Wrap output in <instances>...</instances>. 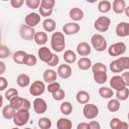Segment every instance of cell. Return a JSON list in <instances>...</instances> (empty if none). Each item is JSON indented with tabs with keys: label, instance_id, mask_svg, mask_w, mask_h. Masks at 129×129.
Here are the masks:
<instances>
[{
	"label": "cell",
	"instance_id": "cell-32",
	"mask_svg": "<svg viewBox=\"0 0 129 129\" xmlns=\"http://www.w3.org/2000/svg\"><path fill=\"white\" fill-rule=\"evenodd\" d=\"M63 58L67 62L72 63L75 61L76 55L74 51L71 50H68L64 52L63 54Z\"/></svg>",
	"mask_w": 129,
	"mask_h": 129
},
{
	"label": "cell",
	"instance_id": "cell-48",
	"mask_svg": "<svg viewBox=\"0 0 129 129\" xmlns=\"http://www.w3.org/2000/svg\"><path fill=\"white\" fill-rule=\"evenodd\" d=\"M24 3L23 0H11V5L15 8H19L21 7Z\"/></svg>",
	"mask_w": 129,
	"mask_h": 129
},
{
	"label": "cell",
	"instance_id": "cell-6",
	"mask_svg": "<svg viewBox=\"0 0 129 129\" xmlns=\"http://www.w3.org/2000/svg\"><path fill=\"white\" fill-rule=\"evenodd\" d=\"M110 23V19L104 16H101L95 22L94 27L95 29L100 32H105L108 30Z\"/></svg>",
	"mask_w": 129,
	"mask_h": 129
},
{
	"label": "cell",
	"instance_id": "cell-46",
	"mask_svg": "<svg viewBox=\"0 0 129 129\" xmlns=\"http://www.w3.org/2000/svg\"><path fill=\"white\" fill-rule=\"evenodd\" d=\"M60 89V85L57 82H54L48 85L47 87L48 91L50 93H54Z\"/></svg>",
	"mask_w": 129,
	"mask_h": 129
},
{
	"label": "cell",
	"instance_id": "cell-11",
	"mask_svg": "<svg viewBox=\"0 0 129 129\" xmlns=\"http://www.w3.org/2000/svg\"><path fill=\"white\" fill-rule=\"evenodd\" d=\"M110 85L112 88L117 91L122 90L125 88V83L119 76H113L110 80Z\"/></svg>",
	"mask_w": 129,
	"mask_h": 129
},
{
	"label": "cell",
	"instance_id": "cell-54",
	"mask_svg": "<svg viewBox=\"0 0 129 129\" xmlns=\"http://www.w3.org/2000/svg\"><path fill=\"white\" fill-rule=\"evenodd\" d=\"M0 64H1V70H0V74H2L5 71V69H6V67H5V64L1 61L0 62Z\"/></svg>",
	"mask_w": 129,
	"mask_h": 129
},
{
	"label": "cell",
	"instance_id": "cell-53",
	"mask_svg": "<svg viewBox=\"0 0 129 129\" xmlns=\"http://www.w3.org/2000/svg\"><path fill=\"white\" fill-rule=\"evenodd\" d=\"M78 129H90L89 124L86 122H81L77 126Z\"/></svg>",
	"mask_w": 129,
	"mask_h": 129
},
{
	"label": "cell",
	"instance_id": "cell-8",
	"mask_svg": "<svg viewBox=\"0 0 129 129\" xmlns=\"http://www.w3.org/2000/svg\"><path fill=\"white\" fill-rule=\"evenodd\" d=\"M20 36L26 40H32L35 34V30L26 25H23L19 30Z\"/></svg>",
	"mask_w": 129,
	"mask_h": 129
},
{
	"label": "cell",
	"instance_id": "cell-14",
	"mask_svg": "<svg viewBox=\"0 0 129 129\" xmlns=\"http://www.w3.org/2000/svg\"><path fill=\"white\" fill-rule=\"evenodd\" d=\"M80 26L76 23H69L63 27V31L67 35H72L78 33L80 30Z\"/></svg>",
	"mask_w": 129,
	"mask_h": 129
},
{
	"label": "cell",
	"instance_id": "cell-24",
	"mask_svg": "<svg viewBox=\"0 0 129 129\" xmlns=\"http://www.w3.org/2000/svg\"><path fill=\"white\" fill-rule=\"evenodd\" d=\"M70 16L73 20L79 21L83 17V12L80 9L75 8L70 11Z\"/></svg>",
	"mask_w": 129,
	"mask_h": 129
},
{
	"label": "cell",
	"instance_id": "cell-49",
	"mask_svg": "<svg viewBox=\"0 0 129 129\" xmlns=\"http://www.w3.org/2000/svg\"><path fill=\"white\" fill-rule=\"evenodd\" d=\"M121 78L125 83V86H129V72H126L123 73L122 74Z\"/></svg>",
	"mask_w": 129,
	"mask_h": 129
},
{
	"label": "cell",
	"instance_id": "cell-17",
	"mask_svg": "<svg viewBox=\"0 0 129 129\" xmlns=\"http://www.w3.org/2000/svg\"><path fill=\"white\" fill-rule=\"evenodd\" d=\"M57 73L59 77L63 79H67L70 77L72 74L71 67L66 64H62L59 66Z\"/></svg>",
	"mask_w": 129,
	"mask_h": 129
},
{
	"label": "cell",
	"instance_id": "cell-26",
	"mask_svg": "<svg viewBox=\"0 0 129 129\" xmlns=\"http://www.w3.org/2000/svg\"><path fill=\"white\" fill-rule=\"evenodd\" d=\"M35 42L39 45H43L47 41V34L43 32H38L34 35Z\"/></svg>",
	"mask_w": 129,
	"mask_h": 129
},
{
	"label": "cell",
	"instance_id": "cell-44",
	"mask_svg": "<svg viewBox=\"0 0 129 129\" xmlns=\"http://www.w3.org/2000/svg\"><path fill=\"white\" fill-rule=\"evenodd\" d=\"M27 6L31 9H36L39 5V0H26L25 1Z\"/></svg>",
	"mask_w": 129,
	"mask_h": 129
},
{
	"label": "cell",
	"instance_id": "cell-18",
	"mask_svg": "<svg viewBox=\"0 0 129 129\" xmlns=\"http://www.w3.org/2000/svg\"><path fill=\"white\" fill-rule=\"evenodd\" d=\"M77 50L80 55L87 56L90 53L91 48L90 45L87 42H83L78 44Z\"/></svg>",
	"mask_w": 129,
	"mask_h": 129
},
{
	"label": "cell",
	"instance_id": "cell-34",
	"mask_svg": "<svg viewBox=\"0 0 129 129\" xmlns=\"http://www.w3.org/2000/svg\"><path fill=\"white\" fill-rule=\"evenodd\" d=\"M99 93L101 97L105 98H109L113 95L112 90L111 89L105 87H101L99 90Z\"/></svg>",
	"mask_w": 129,
	"mask_h": 129
},
{
	"label": "cell",
	"instance_id": "cell-23",
	"mask_svg": "<svg viewBox=\"0 0 129 129\" xmlns=\"http://www.w3.org/2000/svg\"><path fill=\"white\" fill-rule=\"evenodd\" d=\"M125 7V3L123 0H115L113 3V10L116 13H122Z\"/></svg>",
	"mask_w": 129,
	"mask_h": 129
},
{
	"label": "cell",
	"instance_id": "cell-25",
	"mask_svg": "<svg viewBox=\"0 0 129 129\" xmlns=\"http://www.w3.org/2000/svg\"><path fill=\"white\" fill-rule=\"evenodd\" d=\"M94 79L95 82L98 84H103L107 80V75L106 72L99 71L94 73Z\"/></svg>",
	"mask_w": 129,
	"mask_h": 129
},
{
	"label": "cell",
	"instance_id": "cell-38",
	"mask_svg": "<svg viewBox=\"0 0 129 129\" xmlns=\"http://www.w3.org/2000/svg\"><path fill=\"white\" fill-rule=\"evenodd\" d=\"M98 8L100 12L102 13H106L110 10L111 5L107 1H102L99 3Z\"/></svg>",
	"mask_w": 129,
	"mask_h": 129
},
{
	"label": "cell",
	"instance_id": "cell-30",
	"mask_svg": "<svg viewBox=\"0 0 129 129\" xmlns=\"http://www.w3.org/2000/svg\"><path fill=\"white\" fill-rule=\"evenodd\" d=\"M43 27L46 31L51 32L55 29L56 23L52 19H46L43 22Z\"/></svg>",
	"mask_w": 129,
	"mask_h": 129
},
{
	"label": "cell",
	"instance_id": "cell-27",
	"mask_svg": "<svg viewBox=\"0 0 129 129\" xmlns=\"http://www.w3.org/2000/svg\"><path fill=\"white\" fill-rule=\"evenodd\" d=\"M72 126V122L67 118H60L57 122V128L58 129H71Z\"/></svg>",
	"mask_w": 129,
	"mask_h": 129
},
{
	"label": "cell",
	"instance_id": "cell-40",
	"mask_svg": "<svg viewBox=\"0 0 129 129\" xmlns=\"http://www.w3.org/2000/svg\"><path fill=\"white\" fill-rule=\"evenodd\" d=\"M128 89L127 88L120 91H117L116 97L119 100H124L128 98Z\"/></svg>",
	"mask_w": 129,
	"mask_h": 129
},
{
	"label": "cell",
	"instance_id": "cell-29",
	"mask_svg": "<svg viewBox=\"0 0 129 129\" xmlns=\"http://www.w3.org/2000/svg\"><path fill=\"white\" fill-rule=\"evenodd\" d=\"M77 100L78 102L81 104H85L88 102L90 99V96L89 94L84 91H79L76 96Z\"/></svg>",
	"mask_w": 129,
	"mask_h": 129
},
{
	"label": "cell",
	"instance_id": "cell-37",
	"mask_svg": "<svg viewBox=\"0 0 129 129\" xmlns=\"http://www.w3.org/2000/svg\"><path fill=\"white\" fill-rule=\"evenodd\" d=\"M120 107V103L116 99H112L110 100L107 104V108L111 112L117 111Z\"/></svg>",
	"mask_w": 129,
	"mask_h": 129
},
{
	"label": "cell",
	"instance_id": "cell-36",
	"mask_svg": "<svg viewBox=\"0 0 129 129\" xmlns=\"http://www.w3.org/2000/svg\"><path fill=\"white\" fill-rule=\"evenodd\" d=\"M38 125L41 129H48L51 127V122L48 118L43 117L39 119Z\"/></svg>",
	"mask_w": 129,
	"mask_h": 129
},
{
	"label": "cell",
	"instance_id": "cell-1",
	"mask_svg": "<svg viewBox=\"0 0 129 129\" xmlns=\"http://www.w3.org/2000/svg\"><path fill=\"white\" fill-rule=\"evenodd\" d=\"M51 45L52 49L55 51H62L65 47L64 37L63 34L59 32L54 33L51 37Z\"/></svg>",
	"mask_w": 129,
	"mask_h": 129
},
{
	"label": "cell",
	"instance_id": "cell-52",
	"mask_svg": "<svg viewBox=\"0 0 129 129\" xmlns=\"http://www.w3.org/2000/svg\"><path fill=\"white\" fill-rule=\"evenodd\" d=\"M89 126L91 129H100L99 123L96 121H92L89 123Z\"/></svg>",
	"mask_w": 129,
	"mask_h": 129
},
{
	"label": "cell",
	"instance_id": "cell-51",
	"mask_svg": "<svg viewBox=\"0 0 129 129\" xmlns=\"http://www.w3.org/2000/svg\"><path fill=\"white\" fill-rule=\"evenodd\" d=\"M110 70L113 73H119L121 72V71H120L116 67L115 64V60H113L112 61L110 64Z\"/></svg>",
	"mask_w": 129,
	"mask_h": 129
},
{
	"label": "cell",
	"instance_id": "cell-28",
	"mask_svg": "<svg viewBox=\"0 0 129 129\" xmlns=\"http://www.w3.org/2000/svg\"><path fill=\"white\" fill-rule=\"evenodd\" d=\"M17 83L21 87H26L29 84L30 78L26 74H21L17 78Z\"/></svg>",
	"mask_w": 129,
	"mask_h": 129
},
{
	"label": "cell",
	"instance_id": "cell-35",
	"mask_svg": "<svg viewBox=\"0 0 129 129\" xmlns=\"http://www.w3.org/2000/svg\"><path fill=\"white\" fill-rule=\"evenodd\" d=\"M26 54H27L26 52L24 51H22V50L18 51L15 52V53L14 54L13 59L15 62L18 64H23V60L24 56Z\"/></svg>",
	"mask_w": 129,
	"mask_h": 129
},
{
	"label": "cell",
	"instance_id": "cell-39",
	"mask_svg": "<svg viewBox=\"0 0 129 129\" xmlns=\"http://www.w3.org/2000/svg\"><path fill=\"white\" fill-rule=\"evenodd\" d=\"M72 106L70 102H63L60 106V110L61 112L65 115H69L72 111Z\"/></svg>",
	"mask_w": 129,
	"mask_h": 129
},
{
	"label": "cell",
	"instance_id": "cell-41",
	"mask_svg": "<svg viewBox=\"0 0 129 129\" xmlns=\"http://www.w3.org/2000/svg\"><path fill=\"white\" fill-rule=\"evenodd\" d=\"M99 71H102L105 72L107 71V68L105 64L102 63L98 62L95 63L92 67V71L93 74Z\"/></svg>",
	"mask_w": 129,
	"mask_h": 129
},
{
	"label": "cell",
	"instance_id": "cell-33",
	"mask_svg": "<svg viewBox=\"0 0 129 129\" xmlns=\"http://www.w3.org/2000/svg\"><path fill=\"white\" fill-rule=\"evenodd\" d=\"M23 63L28 66H33L37 62L36 57L32 54H27L23 58Z\"/></svg>",
	"mask_w": 129,
	"mask_h": 129
},
{
	"label": "cell",
	"instance_id": "cell-42",
	"mask_svg": "<svg viewBox=\"0 0 129 129\" xmlns=\"http://www.w3.org/2000/svg\"><path fill=\"white\" fill-rule=\"evenodd\" d=\"M18 93L17 90L14 88L9 89L5 94V96L8 100H10L12 98L15 96H18Z\"/></svg>",
	"mask_w": 129,
	"mask_h": 129
},
{
	"label": "cell",
	"instance_id": "cell-3",
	"mask_svg": "<svg viewBox=\"0 0 129 129\" xmlns=\"http://www.w3.org/2000/svg\"><path fill=\"white\" fill-rule=\"evenodd\" d=\"M30 114L27 109H20L15 113L14 117V122L17 126H23L26 124Z\"/></svg>",
	"mask_w": 129,
	"mask_h": 129
},
{
	"label": "cell",
	"instance_id": "cell-22",
	"mask_svg": "<svg viewBox=\"0 0 129 129\" xmlns=\"http://www.w3.org/2000/svg\"><path fill=\"white\" fill-rule=\"evenodd\" d=\"M16 113L15 109L11 105L5 106L3 109V115L4 117L8 119H10L14 117Z\"/></svg>",
	"mask_w": 129,
	"mask_h": 129
},
{
	"label": "cell",
	"instance_id": "cell-31",
	"mask_svg": "<svg viewBox=\"0 0 129 129\" xmlns=\"http://www.w3.org/2000/svg\"><path fill=\"white\" fill-rule=\"evenodd\" d=\"M78 64L81 70H87L91 67V61L89 58L83 57L79 59Z\"/></svg>",
	"mask_w": 129,
	"mask_h": 129
},
{
	"label": "cell",
	"instance_id": "cell-4",
	"mask_svg": "<svg viewBox=\"0 0 129 129\" xmlns=\"http://www.w3.org/2000/svg\"><path fill=\"white\" fill-rule=\"evenodd\" d=\"M91 43L93 47L98 51H102L105 50L107 46V42L105 38L101 35L96 34L91 38Z\"/></svg>",
	"mask_w": 129,
	"mask_h": 129
},
{
	"label": "cell",
	"instance_id": "cell-45",
	"mask_svg": "<svg viewBox=\"0 0 129 129\" xmlns=\"http://www.w3.org/2000/svg\"><path fill=\"white\" fill-rule=\"evenodd\" d=\"M10 55V51L9 49L5 45L2 44L1 45V49H0V57L6 58Z\"/></svg>",
	"mask_w": 129,
	"mask_h": 129
},
{
	"label": "cell",
	"instance_id": "cell-19",
	"mask_svg": "<svg viewBox=\"0 0 129 129\" xmlns=\"http://www.w3.org/2000/svg\"><path fill=\"white\" fill-rule=\"evenodd\" d=\"M110 126L112 129L128 128V124L126 122L121 121L117 118H113L110 122Z\"/></svg>",
	"mask_w": 129,
	"mask_h": 129
},
{
	"label": "cell",
	"instance_id": "cell-12",
	"mask_svg": "<svg viewBox=\"0 0 129 129\" xmlns=\"http://www.w3.org/2000/svg\"><path fill=\"white\" fill-rule=\"evenodd\" d=\"M38 55L42 61L47 63L52 59L53 54L51 52L48 48L42 47L38 50Z\"/></svg>",
	"mask_w": 129,
	"mask_h": 129
},
{
	"label": "cell",
	"instance_id": "cell-50",
	"mask_svg": "<svg viewBox=\"0 0 129 129\" xmlns=\"http://www.w3.org/2000/svg\"><path fill=\"white\" fill-rule=\"evenodd\" d=\"M8 86V82L7 80L3 77H1V86L0 90L3 91L7 88Z\"/></svg>",
	"mask_w": 129,
	"mask_h": 129
},
{
	"label": "cell",
	"instance_id": "cell-47",
	"mask_svg": "<svg viewBox=\"0 0 129 129\" xmlns=\"http://www.w3.org/2000/svg\"><path fill=\"white\" fill-rule=\"evenodd\" d=\"M58 61H59V58L58 56L56 54H53L52 59L49 62H47V64L49 66L54 67L57 64V63H58Z\"/></svg>",
	"mask_w": 129,
	"mask_h": 129
},
{
	"label": "cell",
	"instance_id": "cell-2",
	"mask_svg": "<svg viewBox=\"0 0 129 129\" xmlns=\"http://www.w3.org/2000/svg\"><path fill=\"white\" fill-rule=\"evenodd\" d=\"M10 105L17 110H19L20 109L29 110L31 104L27 99L15 96L10 100Z\"/></svg>",
	"mask_w": 129,
	"mask_h": 129
},
{
	"label": "cell",
	"instance_id": "cell-16",
	"mask_svg": "<svg viewBox=\"0 0 129 129\" xmlns=\"http://www.w3.org/2000/svg\"><path fill=\"white\" fill-rule=\"evenodd\" d=\"M26 23L31 27L36 26L40 21V17L39 15L35 13H31L26 16L25 17Z\"/></svg>",
	"mask_w": 129,
	"mask_h": 129
},
{
	"label": "cell",
	"instance_id": "cell-43",
	"mask_svg": "<svg viewBox=\"0 0 129 129\" xmlns=\"http://www.w3.org/2000/svg\"><path fill=\"white\" fill-rule=\"evenodd\" d=\"M52 96L53 98L56 100H61L64 98L65 94L62 89H59L56 92L52 93Z\"/></svg>",
	"mask_w": 129,
	"mask_h": 129
},
{
	"label": "cell",
	"instance_id": "cell-15",
	"mask_svg": "<svg viewBox=\"0 0 129 129\" xmlns=\"http://www.w3.org/2000/svg\"><path fill=\"white\" fill-rule=\"evenodd\" d=\"M129 24L128 23L121 22L119 23L116 28V33L120 37H124L128 36Z\"/></svg>",
	"mask_w": 129,
	"mask_h": 129
},
{
	"label": "cell",
	"instance_id": "cell-10",
	"mask_svg": "<svg viewBox=\"0 0 129 129\" xmlns=\"http://www.w3.org/2000/svg\"><path fill=\"white\" fill-rule=\"evenodd\" d=\"M45 90L44 83L40 81L34 82L30 87V93L31 95L36 96L41 95Z\"/></svg>",
	"mask_w": 129,
	"mask_h": 129
},
{
	"label": "cell",
	"instance_id": "cell-21",
	"mask_svg": "<svg viewBox=\"0 0 129 129\" xmlns=\"http://www.w3.org/2000/svg\"><path fill=\"white\" fill-rule=\"evenodd\" d=\"M56 72L52 70H47L43 73L44 80L48 83H51L54 82L56 79Z\"/></svg>",
	"mask_w": 129,
	"mask_h": 129
},
{
	"label": "cell",
	"instance_id": "cell-9",
	"mask_svg": "<svg viewBox=\"0 0 129 129\" xmlns=\"http://www.w3.org/2000/svg\"><path fill=\"white\" fill-rule=\"evenodd\" d=\"M83 113L87 118L92 119L96 117L98 114V109L97 107L92 104L85 105L83 109Z\"/></svg>",
	"mask_w": 129,
	"mask_h": 129
},
{
	"label": "cell",
	"instance_id": "cell-13",
	"mask_svg": "<svg viewBox=\"0 0 129 129\" xmlns=\"http://www.w3.org/2000/svg\"><path fill=\"white\" fill-rule=\"evenodd\" d=\"M34 109L37 114L44 113L47 109V105L44 100L41 98H36L33 102Z\"/></svg>",
	"mask_w": 129,
	"mask_h": 129
},
{
	"label": "cell",
	"instance_id": "cell-20",
	"mask_svg": "<svg viewBox=\"0 0 129 129\" xmlns=\"http://www.w3.org/2000/svg\"><path fill=\"white\" fill-rule=\"evenodd\" d=\"M115 64L117 68L121 71L129 68V58L128 57H121L115 60Z\"/></svg>",
	"mask_w": 129,
	"mask_h": 129
},
{
	"label": "cell",
	"instance_id": "cell-5",
	"mask_svg": "<svg viewBox=\"0 0 129 129\" xmlns=\"http://www.w3.org/2000/svg\"><path fill=\"white\" fill-rule=\"evenodd\" d=\"M55 4L54 0H42L39 8V13L43 17L50 16L52 12V8Z\"/></svg>",
	"mask_w": 129,
	"mask_h": 129
},
{
	"label": "cell",
	"instance_id": "cell-7",
	"mask_svg": "<svg viewBox=\"0 0 129 129\" xmlns=\"http://www.w3.org/2000/svg\"><path fill=\"white\" fill-rule=\"evenodd\" d=\"M125 50V45L123 42H118L110 45L108 49V52L110 55L116 56L123 54Z\"/></svg>",
	"mask_w": 129,
	"mask_h": 129
}]
</instances>
